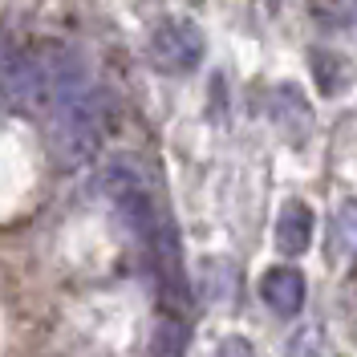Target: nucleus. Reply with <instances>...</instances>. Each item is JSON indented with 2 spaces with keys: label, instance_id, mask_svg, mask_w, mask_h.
<instances>
[{
  "label": "nucleus",
  "instance_id": "f03ea898",
  "mask_svg": "<svg viewBox=\"0 0 357 357\" xmlns=\"http://www.w3.org/2000/svg\"><path fill=\"white\" fill-rule=\"evenodd\" d=\"M203 33L195 21H162L151 33V61L167 73H191L203 61Z\"/></svg>",
  "mask_w": 357,
  "mask_h": 357
},
{
  "label": "nucleus",
  "instance_id": "20e7f679",
  "mask_svg": "<svg viewBox=\"0 0 357 357\" xmlns=\"http://www.w3.org/2000/svg\"><path fill=\"white\" fill-rule=\"evenodd\" d=\"M260 296L272 312L280 317H296L301 305H305V276L296 272L292 264H280V268H268L260 276Z\"/></svg>",
  "mask_w": 357,
  "mask_h": 357
},
{
  "label": "nucleus",
  "instance_id": "7ed1b4c3",
  "mask_svg": "<svg viewBox=\"0 0 357 357\" xmlns=\"http://www.w3.org/2000/svg\"><path fill=\"white\" fill-rule=\"evenodd\" d=\"M0 89L8 102L17 106H53L49 98V82H45V66L37 53H4L0 57Z\"/></svg>",
  "mask_w": 357,
  "mask_h": 357
},
{
  "label": "nucleus",
  "instance_id": "6e6552de",
  "mask_svg": "<svg viewBox=\"0 0 357 357\" xmlns=\"http://www.w3.org/2000/svg\"><path fill=\"white\" fill-rule=\"evenodd\" d=\"M215 357H252V345H248L244 337H227V341H220Z\"/></svg>",
  "mask_w": 357,
  "mask_h": 357
},
{
  "label": "nucleus",
  "instance_id": "0eeeda50",
  "mask_svg": "<svg viewBox=\"0 0 357 357\" xmlns=\"http://www.w3.org/2000/svg\"><path fill=\"white\" fill-rule=\"evenodd\" d=\"M312 73H317V86L325 93H337L345 86V73H341V57L329 49H312Z\"/></svg>",
  "mask_w": 357,
  "mask_h": 357
},
{
  "label": "nucleus",
  "instance_id": "f257e3e1",
  "mask_svg": "<svg viewBox=\"0 0 357 357\" xmlns=\"http://www.w3.org/2000/svg\"><path fill=\"white\" fill-rule=\"evenodd\" d=\"M106 130H110V102H106V93H98V89L73 93L53 114V130H49L53 158L61 167H82V162H89L98 155Z\"/></svg>",
  "mask_w": 357,
  "mask_h": 357
},
{
  "label": "nucleus",
  "instance_id": "1a4fd4ad",
  "mask_svg": "<svg viewBox=\"0 0 357 357\" xmlns=\"http://www.w3.org/2000/svg\"><path fill=\"white\" fill-rule=\"evenodd\" d=\"M268 4H272V8H276V4H280V0H268Z\"/></svg>",
  "mask_w": 357,
  "mask_h": 357
},
{
  "label": "nucleus",
  "instance_id": "423d86ee",
  "mask_svg": "<svg viewBox=\"0 0 357 357\" xmlns=\"http://www.w3.org/2000/svg\"><path fill=\"white\" fill-rule=\"evenodd\" d=\"M151 357H187V329L178 321H162L151 341Z\"/></svg>",
  "mask_w": 357,
  "mask_h": 357
},
{
  "label": "nucleus",
  "instance_id": "39448f33",
  "mask_svg": "<svg viewBox=\"0 0 357 357\" xmlns=\"http://www.w3.org/2000/svg\"><path fill=\"white\" fill-rule=\"evenodd\" d=\"M276 244H280L284 256H301V252H309V244H312V211H309V203L292 199L289 207L280 211Z\"/></svg>",
  "mask_w": 357,
  "mask_h": 357
}]
</instances>
